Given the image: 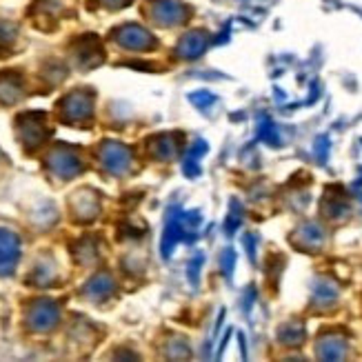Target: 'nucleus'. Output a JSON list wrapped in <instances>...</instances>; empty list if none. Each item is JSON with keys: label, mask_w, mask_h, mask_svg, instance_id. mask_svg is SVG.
Instances as JSON below:
<instances>
[{"label": "nucleus", "mask_w": 362, "mask_h": 362, "mask_svg": "<svg viewBox=\"0 0 362 362\" xmlns=\"http://www.w3.org/2000/svg\"><path fill=\"white\" fill-rule=\"evenodd\" d=\"M16 258H18V243L13 235L0 231V274L9 272L16 264Z\"/></svg>", "instance_id": "1"}]
</instances>
